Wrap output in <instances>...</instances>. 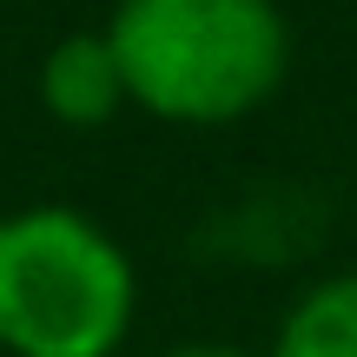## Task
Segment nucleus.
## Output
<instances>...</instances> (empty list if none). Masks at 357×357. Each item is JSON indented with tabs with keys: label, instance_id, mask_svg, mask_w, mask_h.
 Here are the masks:
<instances>
[{
	"label": "nucleus",
	"instance_id": "f257e3e1",
	"mask_svg": "<svg viewBox=\"0 0 357 357\" xmlns=\"http://www.w3.org/2000/svg\"><path fill=\"white\" fill-rule=\"evenodd\" d=\"M106 40L126 73V106L172 126H231L291 73L278 0H119Z\"/></svg>",
	"mask_w": 357,
	"mask_h": 357
},
{
	"label": "nucleus",
	"instance_id": "f03ea898",
	"mask_svg": "<svg viewBox=\"0 0 357 357\" xmlns=\"http://www.w3.org/2000/svg\"><path fill=\"white\" fill-rule=\"evenodd\" d=\"M132 305V258L86 212L20 205L0 218V357H113Z\"/></svg>",
	"mask_w": 357,
	"mask_h": 357
},
{
	"label": "nucleus",
	"instance_id": "7ed1b4c3",
	"mask_svg": "<svg viewBox=\"0 0 357 357\" xmlns=\"http://www.w3.org/2000/svg\"><path fill=\"white\" fill-rule=\"evenodd\" d=\"M40 106L47 119L86 132V126H106V119L126 106V73L113 60V40L100 33H60L40 60Z\"/></svg>",
	"mask_w": 357,
	"mask_h": 357
},
{
	"label": "nucleus",
	"instance_id": "20e7f679",
	"mask_svg": "<svg viewBox=\"0 0 357 357\" xmlns=\"http://www.w3.org/2000/svg\"><path fill=\"white\" fill-rule=\"evenodd\" d=\"M271 357H357V271L311 284L284 311Z\"/></svg>",
	"mask_w": 357,
	"mask_h": 357
},
{
	"label": "nucleus",
	"instance_id": "39448f33",
	"mask_svg": "<svg viewBox=\"0 0 357 357\" xmlns=\"http://www.w3.org/2000/svg\"><path fill=\"white\" fill-rule=\"evenodd\" d=\"M166 357H252V351H238V344H178Z\"/></svg>",
	"mask_w": 357,
	"mask_h": 357
}]
</instances>
